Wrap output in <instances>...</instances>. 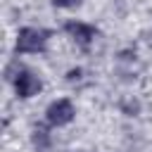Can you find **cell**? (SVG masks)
<instances>
[{
	"label": "cell",
	"mask_w": 152,
	"mask_h": 152,
	"mask_svg": "<svg viewBox=\"0 0 152 152\" xmlns=\"http://www.w3.org/2000/svg\"><path fill=\"white\" fill-rule=\"evenodd\" d=\"M76 116V107L69 97H59V100H52L45 109V124L52 126V128H62L66 124H71Z\"/></svg>",
	"instance_id": "2"
},
{
	"label": "cell",
	"mask_w": 152,
	"mask_h": 152,
	"mask_svg": "<svg viewBox=\"0 0 152 152\" xmlns=\"http://www.w3.org/2000/svg\"><path fill=\"white\" fill-rule=\"evenodd\" d=\"M55 7H62V10H71L76 5H81V0H50Z\"/></svg>",
	"instance_id": "6"
},
{
	"label": "cell",
	"mask_w": 152,
	"mask_h": 152,
	"mask_svg": "<svg viewBox=\"0 0 152 152\" xmlns=\"http://www.w3.org/2000/svg\"><path fill=\"white\" fill-rule=\"evenodd\" d=\"M50 128L52 126H36L33 128V135H31V140H33V147L38 150V152H43V150H48L50 145H52V135H50Z\"/></svg>",
	"instance_id": "5"
},
{
	"label": "cell",
	"mask_w": 152,
	"mask_h": 152,
	"mask_svg": "<svg viewBox=\"0 0 152 152\" xmlns=\"http://www.w3.org/2000/svg\"><path fill=\"white\" fill-rule=\"evenodd\" d=\"M12 88H14L17 97L28 100V97H33V95L40 93L43 83H40V78L31 69H17V74L12 76Z\"/></svg>",
	"instance_id": "3"
},
{
	"label": "cell",
	"mask_w": 152,
	"mask_h": 152,
	"mask_svg": "<svg viewBox=\"0 0 152 152\" xmlns=\"http://www.w3.org/2000/svg\"><path fill=\"white\" fill-rule=\"evenodd\" d=\"M64 31H66V36H69L76 45H81V48H88V45L95 40V36H97V28H95L93 24H88V21H81V19H69V21L64 24Z\"/></svg>",
	"instance_id": "4"
},
{
	"label": "cell",
	"mask_w": 152,
	"mask_h": 152,
	"mask_svg": "<svg viewBox=\"0 0 152 152\" xmlns=\"http://www.w3.org/2000/svg\"><path fill=\"white\" fill-rule=\"evenodd\" d=\"M48 38H50V33H48L45 28L24 26V28H19V33H17L14 50H17L19 55H38V52H45Z\"/></svg>",
	"instance_id": "1"
}]
</instances>
